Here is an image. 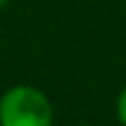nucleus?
Listing matches in <instances>:
<instances>
[{"label": "nucleus", "mask_w": 126, "mask_h": 126, "mask_svg": "<svg viewBox=\"0 0 126 126\" xmlns=\"http://www.w3.org/2000/svg\"><path fill=\"white\" fill-rule=\"evenodd\" d=\"M0 126H54V105L37 86H9L0 96Z\"/></svg>", "instance_id": "obj_1"}, {"label": "nucleus", "mask_w": 126, "mask_h": 126, "mask_svg": "<svg viewBox=\"0 0 126 126\" xmlns=\"http://www.w3.org/2000/svg\"><path fill=\"white\" fill-rule=\"evenodd\" d=\"M117 119H119L122 126H126V86L117 96Z\"/></svg>", "instance_id": "obj_2"}, {"label": "nucleus", "mask_w": 126, "mask_h": 126, "mask_svg": "<svg viewBox=\"0 0 126 126\" xmlns=\"http://www.w3.org/2000/svg\"><path fill=\"white\" fill-rule=\"evenodd\" d=\"M7 5H9V0H0V9H2V7H7Z\"/></svg>", "instance_id": "obj_3"}, {"label": "nucleus", "mask_w": 126, "mask_h": 126, "mask_svg": "<svg viewBox=\"0 0 126 126\" xmlns=\"http://www.w3.org/2000/svg\"><path fill=\"white\" fill-rule=\"evenodd\" d=\"M79 126H94V124H79Z\"/></svg>", "instance_id": "obj_4"}]
</instances>
